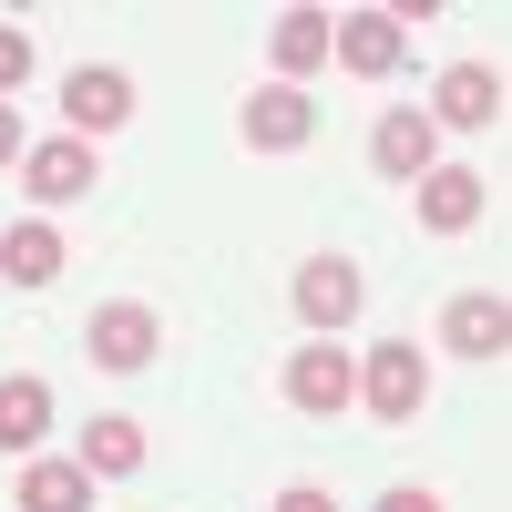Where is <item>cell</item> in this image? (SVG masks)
<instances>
[{"mask_svg": "<svg viewBox=\"0 0 512 512\" xmlns=\"http://www.w3.org/2000/svg\"><path fill=\"white\" fill-rule=\"evenodd\" d=\"M359 400H369V420H390V431H410V420H420V400H431V359H420L410 338H390V349H369V359H359Z\"/></svg>", "mask_w": 512, "mask_h": 512, "instance_id": "cell-1", "label": "cell"}, {"mask_svg": "<svg viewBox=\"0 0 512 512\" xmlns=\"http://www.w3.org/2000/svg\"><path fill=\"white\" fill-rule=\"evenodd\" d=\"M277 390H287V410H308V420H338V410L359 400V359L338 349V338H308V349L287 359V379H277Z\"/></svg>", "mask_w": 512, "mask_h": 512, "instance_id": "cell-2", "label": "cell"}, {"mask_svg": "<svg viewBox=\"0 0 512 512\" xmlns=\"http://www.w3.org/2000/svg\"><path fill=\"white\" fill-rule=\"evenodd\" d=\"M82 349H93V369L134 379V369H154V349H164V318L144 308V297H113V308H93V328H82Z\"/></svg>", "mask_w": 512, "mask_h": 512, "instance_id": "cell-3", "label": "cell"}, {"mask_svg": "<svg viewBox=\"0 0 512 512\" xmlns=\"http://www.w3.org/2000/svg\"><path fill=\"white\" fill-rule=\"evenodd\" d=\"M236 134H246V154H297L318 134V103L297 93V82H256V93L236 103Z\"/></svg>", "mask_w": 512, "mask_h": 512, "instance_id": "cell-4", "label": "cell"}, {"mask_svg": "<svg viewBox=\"0 0 512 512\" xmlns=\"http://www.w3.org/2000/svg\"><path fill=\"white\" fill-rule=\"evenodd\" d=\"M93 185H103V175H93V144H82V134H52V144H31V154H21V195L41 205V216L82 205Z\"/></svg>", "mask_w": 512, "mask_h": 512, "instance_id": "cell-5", "label": "cell"}, {"mask_svg": "<svg viewBox=\"0 0 512 512\" xmlns=\"http://www.w3.org/2000/svg\"><path fill=\"white\" fill-rule=\"evenodd\" d=\"M297 318H308V338H338V328H349L359 318V297H369V277L349 267V256H308V267H297Z\"/></svg>", "mask_w": 512, "mask_h": 512, "instance_id": "cell-6", "label": "cell"}, {"mask_svg": "<svg viewBox=\"0 0 512 512\" xmlns=\"http://www.w3.org/2000/svg\"><path fill=\"white\" fill-rule=\"evenodd\" d=\"M502 72L492 62H451L441 72V93H431V134H492V123H502Z\"/></svg>", "mask_w": 512, "mask_h": 512, "instance_id": "cell-7", "label": "cell"}, {"mask_svg": "<svg viewBox=\"0 0 512 512\" xmlns=\"http://www.w3.org/2000/svg\"><path fill=\"white\" fill-rule=\"evenodd\" d=\"M113 123H134V82H123L113 62H82L72 82H62V134H113Z\"/></svg>", "mask_w": 512, "mask_h": 512, "instance_id": "cell-8", "label": "cell"}, {"mask_svg": "<svg viewBox=\"0 0 512 512\" xmlns=\"http://www.w3.org/2000/svg\"><path fill=\"white\" fill-rule=\"evenodd\" d=\"M369 164H379V175H390V185H420V175H431V164H441V134H431V113L390 103V113L369 123Z\"/></svg>", "mask_w": 512, "mask_h": 512, "instance_id": "cell-9", "label": "cell"}, {"mask_svg": "<svg viewBox=\"0 0 512 512\" xmlns=\"http://www.w3.org/2000/svg\"><path fill=\"white\" fill-rule=\"evenodd\" d=\"M410 205H420V226H431V236H472L482 205H492V185L472 175V164H431V175L410 185Z\"/></svg>", "mask_w": 512, "mask_h": 512, "instance_id": "cell-10", "label": "cell"}, {"mask_svg": "<svg viewBox=\"0 0 512 512\" xmlns=\"http://www.w3.org/2000/svg\"><path fill=\"white\" fill-rule=\"evenodd\" d=\"M328 62L359 72V82H390V72L410 62V31H400L390 11H349V21H338V41H328Z\"/></svg>", "mask_w": 512, "mask_h": 512, "instance_id": "cell-11", "label": "cell"}, {"mask_svg": "<svg viewBox=\"0 0 512 512\" xmlns=\"http://www.w3.org/2000/svg\"><path fill=\"white\" fill-rule=\"evenodd\" d=\"M441 349H461V359H502V349H512L502 287H461V297H451V308H441Z\"/></svg>", "mask_w": 512, "mask_h": 512, "instance_id": "cell-12", "label": "cell"}, {"mask_svg": "<svg viewBox=\"0 0 512 512\" xmlns=\"http://www.w3.org/2000/svg\"><path fill=\"white\" fill-rule=\"evenodd\" d=\"M328 41H338V21L318 11V0H297V11H277V41H267V52H277V82H297V93H308V72L328 62Z\"/></svg>", "mask_w": 512, "mask_h": 512, "instance_id": "cell-13", "label": "cell"}, {"mask_svg": "<svg viewBox=\"0 0 512 512\" xmlns=\"http://www.w3.org/2000/svg\"><path fill=\"white\" fill-rule=\"evenodd\" d=\"M62 267H72V246H62L52 216H21L11 236H0V277H11V287H52Z\"/></svg>", "mask_w": 512, "mask_h": 512, "instance_id": "cell-14", "label": "cell"}, {"mask_svg": "<svg viewBox=\"0 0 512 512\" xmlns=\"http://www.w3.org/2000/svg\"><path fill=\"white\" fill-rule=\"evenodd\" d=\"M11 512H93V472L82 461H21V482H11Z\"/></svg>", "mask_w": 512, "mask_h": 512, "instance_id": "cell-15", "label": "cell"}, {"mask_svg": "<svg viewBox=\"0 0 512 512\" xmlns=\"http://www.w3.org/2000/svg\"><path fill=\"white\" fill-rule=\"evenodd\" d=\"M41 431H52V379L11 369L0 379V451H41Z\"/></svg>", "mask_w": 512, "mask_h": 512, "instance_id": "cell-16", "label": "cell"}, {"mask_svg": "<svg viewBox=\"0 0 512 512\" xmlns=\"http://www.w3.org/2000/svg\"><path fill=\"white\" fill-rule=\"evenodd\" d=\"M82 472L93 482H123V472H144V420H82Z\"/></svg>", "mask_w": 512, "mask_h": 512, "instance_id": "cell-17", "label": "cell"}, {"mask_svg": "<svg viewBox=\"0 0 512 512\" xmlns=\"http://www.w3.org/2000/svg\"><path fill=\"white\" fill-rule=\"evenodd\" d=\"M21 82H31V31H21V21H0V103H11Z\"/></svg>", "mask_w": 512, "mask_h": 512, "instance_id": "cell-18", "label": "cell"}, {"mask_svg": "<svg viewBox=\"0 0 512 512\" xmlns=\"http://www.w3.org/2000/svg\"><path fill=\"white\" fill-rule=\"evenodd\" d=\"M21 154H31V144H21V113L0 103V175H21Z\"/></svg>", "mask_w": 512, "mask_h": 512, "instance_id": "cell-19", "label": "cell"}, {"mask_svg": "<svg viewBox=\"0 0 512 512\" xmlns=\"http://www.w3.org/2000/svg\"><path fill=\"white\" fill-rule=\"evenodd\" d=\"M379 512H441V492H420V482H400V492H379Z\"/></svg>", "mask_w": 512, "mask_h": 512, "instance_id": "cell-20", "label": "cell"}, {"mask_svg": "<svg viewBox=\"0 0 512 512\" xmlns=\"http://www.w3.org/2000/svg\"><path fill=\"white\" fill-rule=\"evenodd\" d=\"M277 512H338V502H328L318 482H287V492H277Z\"/></svg>", "mask_w": 512, "mask_h": 512, "instance_id": "cell-21", "label": "cell"}]
</instances>
